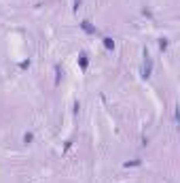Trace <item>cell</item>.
<instances>
[{
  "instance_id": "cell-3",
  "label": "cell",
  "mask_w": 180,
  "mask_h": 183,
  "mask_svg": "<svg viewBox=\"0 0 180 183\" xmlns=\"http://www.w3.org/2000/svg\"><path fill=\"white\" fill-rule=\"evenodd\" d=\"M102 40H104V47H106V49H115V40H112L110 36H104Z\"/></svg>"
},
{
  "instance_id": "cell-2",
  "label": "cell",
  "mask_w": 180,
  "mask_h": 183,
  "mask_svg": "<svg viewBox=\"0 0 180 183\" xmlns=\"http://www.w3.org/2000/svg\"><path fill=\"white\" fill-rule=\"evenodd\" d=\"M81 28H83V32H87V34H98V30H96V26H91V21H81Z\"/></svg>"
},
{
  "instance_id": "cell-5",
  "label": "cell",
  "mask_w": 180,
  "mask_h": 183,
  "mask_svg": "<svg viewBox=\"0 0 180 183\" xmlns=\"http://www.w3.org/2000/svg\"><path fill=\"white\" fill-rule=\"evenodd\" d=\"M32 141H34V134H32V132H26V134H24V143H26V145H30Z\"/></svg>"
},
{
  "instance_id": "cell-4",
  "label": "cell",
  "mask_w": 180,
  "mask_h": 183,
  "mask_svg": "<svg viewBox=\"0 0 180 183\" xmlns=\"http://www.w3.org/2000/svg\"><path fill=\"white\" fill-rule=\"evenodd\" d=\"M87 64H89V62H87V56H85V53H81V56H79V66L85 70V68H87Z\"/></svg>"
},
{
  "instance_id": "cell-7",
  "label": "cell",
  "mask_w": 180,
  "mask_h": 183,
  "mask_svg": "<svg viewBox=\"0 0 180 183\" xmlns=\"http://www.w3.org/2000/svg\"><path fill=\"white\" fill-rule=\"evenodd\" d=\"M159 49H161V51L167 49V38H161V40H159Z\"/></svg>"
},
{
  "instance_id": "cell-1",
  "label": "cell",
  "mask_w": 180,
  "mask_h": 183,
  "mask_svg": "<svg viewBox=\"0 0 180 183\" xmlns=\"http://www.w3.org/2000/svg\"><path fill=\"white\" fill-rule=\"evenodd\" d=\"M144 58H146V60H144V70H142V73H144V77L148 79V77H150V73H153V60H150L148 51L144 53Z\"/></svg>"
},
{
  "instance_id": "cell-6",
  "label": "cell",
  "mask_w": 180,
  "mask_h": 183,
  "mask_svg": "<svg viewBox=\"0 0 180 183\" xmlns=\"http://www.w3.org/2000/svg\"><path fill=\"white\" fill-rule=\"evenodd\" d=\"M142 162L140 160H131V162H125V168H129V166H140Z\"/></svg>"
}]
</instances>
